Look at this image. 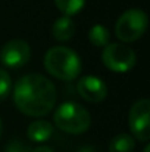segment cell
Returning <instances> with one entry per match:
<instances>
[{"label":"cell","mask_w":150,"mask_h":152,"mask_svg":"<svg viewBox=\"0 0 150 152\" xmlns=\"http://www.w3.org/2000/svg\"><path fill=\"white\" fill-rule=\"evenodd\" d=\"M57 99L54 84L41 74L21 77L13 89V103L28 117H44L53 109Z\"/></svg>","instance_id":"obj_1"},{"label":"cell","mask_w":150,"mask_h":152,"mask_svg":"<svg viewBox=\"0 0 150 152\" xmlns=\"http://www.w3.org/2000/svg\"><path fill=\"white\" fill-rule=\"evenodd\" d=\"M44 68L50 75L62 80L72 81L75 80L83 68L81 58L78 53L65 46H53L44 55Z\"/></svg>","instance_id":"obj_2"},{"label":"cell","mask_w":150,"mask_h":152,"mask_svg":"<svg viewBox=\"0 0 150 152\" xmlns=\"http://www.w3.org/2000/svg\"><path fill=\"white\" fill-rule=\"evenodd\" d=\"M53 121L56 127L65 133L83 134L91 126V114L77 102H65L56 109Z\"/></svg>","instance_id":"obj_3"},{"label":"cell","mask_w":150,"mask_h":152,"mask_svg":"<svg viewBox=\"0 0 150 152\" xmlns=\"http://www.w3.org/2000/svg\"><path fill=\"white\" fill-rule=\"evenodd\" d=\"M149 18L143 9L125 10L115 24V34L124 43H133L143 37L147 30Z\"/></svg>","instance_id":"obj_4"},{"label":"cell","mask_w":150,"mask_h":152,"mask_svg":"<svg viewBox=\"0 0 150 152\" xmlns=\"http://www.w3.org/2000/svg\"><path fill=\"white\" fill-rule=\"evenodd\" d=\"M101 62L107 69L122 74L134 68L137 62V56H136V52L131 48H128L127 45L112 43L103 48Z\"/></svg>","instance_id":"obj_5"},{"label":"cell","mask_w":150,"mask_h":152,"mask_svg":"<svg viewBox=\"0 0 150 152\" xmlns=\"http://www.w3.org/2000/svg\"><path fill=\"white\" fill-rule=\"evenodd\" d=\"M128 124L133 136L140 142L150 139V101L143 98L133 103L128 115Z\"/></svg>","instance_id":"obj_6"},{"label":"cell","mask_w":150,"mask_h":152,"mask_svg":"<svg viewBox=\"0 0 150 152\" xmlns=\"http://www.w3.org/2000/svg\"><path fill=\"white\" fill-rule=\"evenodd\" d=\"M31 58V48L22 39H13L7 42L0 52V61L4 66L18 69L28 64Z\"/></svg>","instance_id":"obj_7"},{"label":"cell","mask_w":150,"mask_h":152,"mask_svg":"<svg viewBox=\"0 0 150 152\" xmlns=\"http://www.w3.org/2000/svg\"><path fill=\"white\" fill-rule=\"evenodd\" d=\"M77 90L84 101L91 102V103H99V102L104 101L107 96L106 83L101 78L94 77V75L81 77L77 84Z\"/></svg>","instance_id":"obj_8"},{"label":"cell","mask_w":150,"mask_h":152,"mask_svg":"<svg viewBox=\"0 0 150 152\" xmlns=\"http://www.w3.org/2000/svg\"><path fill=\"white\" fill-rule=\"evenodd\" d=\"M51 34L57 42H68L75 34V22L71 19V16H60L53 22Z\"/></svg>","instance_id":"obj_9"},{"label":"cell","mask_w":150,"mask_h":152,"mask_svg":"<svg viewBox=\"0 0 150 152\" xmlns=\"http://www.w3.org/2000/svg\"><path fill=\"white\" fill-rule=\"evenodd\" d=\"M51 134H53V126L46 120L33 121L28 126V130H27L28 139L36 142V143H43V142L49 140Z\"/></svg>","instance_id":"obj_10"},{"label":"cell","mask_w":150,"mask_h":152,"mask_svg":"<svg viewBox=\"0 0 150 152\" xmlns=\"http://www.w3.org/2000/svg\"><path fill=\"white\" fill-rule=\"evenodd\" d=\"M136 148V140L131 134L119 133L112 137L109 143V152H133Z\"/></svg>","instance_id":"obj_11"},{"label":"cell","mask_w":150,"mask_h":152,"mask_svg":"<svg viewBox=\"0 0 150 152\" xmlns=\"http://www.w3.org/2000/svg\"><path fill=\"white\" fill-rule=\"evenodd\" d=\"M109 39H110L109 30L104 25H101V24H96L88 31V40L96 48H104V46H107L109 45Z\"/></svg>","instance_id":"obj_12"},{"label":"cell","mask_w":150,"mask_h":152,"mask_svg":"<svg viewBox=\"0 0 150 152\" xmlns=\"http://www.w3.org/2000/svg\"><path fill=\"white\" fill-rule=\"evenodd\" d=\"M56 7L65 15V16H72L77 15L86 4V0H53Z\"/></svg>","instance_id":"obj_13"},{"label":"cell","mask_w":150,"mask_h":152,"mask_svg":"<svg viewBox=\"0 0 150 152\" xmlns=\"http://www.w3.org/2000/svg\"><path fill=\"white\" fill-rule=\"evenodd\" d=\"M10 89H12V80H10V75H9L7 71H4V69L0 68V103L9 96Z\"/></svg>","instance_id":"obj_14"},{"label":"cell","mask_w":150,"mask_h":152,"mask_svg":"<svg viewBox=\"0 0 150 152\" xmlns=\"http://www.w3.org/2000/svg\"><path fill=\"white\" fill-rule=\"evenodd\" d=\"M4 152H31V151H30V148L24 142H21V140H12L6 146Z\"/></svg>","instance_id":"obj_15"},{"label":"cell","mask_w":150,"mask_h":152,"mask_svg":"<svg viewBox=\"0 0 150 152\" xmlns=\"http://www.w3.org/2000/svg\"><path fill=\"white\" fill-rule=\"evenodd\" d=\"M31 152H53V149L49 148V146H38V148H36L34 151Z\"/></svg>","instance_id":"obj_16"},{"label":"cell","mask_w":150,"mask_h":152,"mask_svg":"<svg viewBox=\"0 0 150 152\" xmlns=\"http://www.w3.org/2000/svg\"><path fill=\"white\" fill-rule=\"evenodd\" d=\"M91 151H93L91 148H83V149H81L80 152H91Z\"/></svg>","instance_id":"obj_17"},{"label":"cell","mask_w":150,"mask_h":152,"mask_svg":"<svg viewBox=\"0 0 150 152\" xmlns=\"http://www.w3.org/2000/svg\"><path fill=\"white\" fill-rule=\"evenodd\" d=\"M1 133H3V123H1V118H0V137H1Z\"/></svg>","instance_id":"obj_18"},{"label":"cell","mask_w":150,"mask_h":152,"mask_svg":"<svg viewBox=\"0 0 150 152\" xmlns=\"http://www.w3.org/2000/svg\"><path fill=\"white\" fill-rule=\"evenodd\" d=\"M144 152H150V145H146V148H144Z\"/></svg>","instance_id":"obj_19"}]
</instances>
